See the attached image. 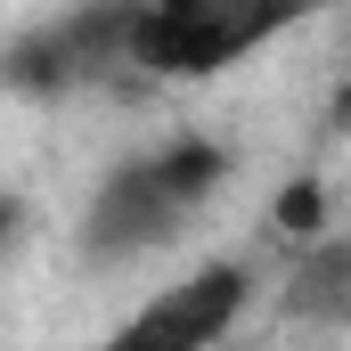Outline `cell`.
Here are the masks:
<instances>
[{"mask_svg": "<svg viewBox=\"0 0 351 351\" xmlns=\"http://www.w3.org/2000/svg\"><path fill=\"white\" fill-rule=\"evenodd\" d=\"M311 0H139L131 74L156 82H213L245 58H262L278 33H294Z\"/></svg>", "mask_w": 351, "mask_h": 351, "instance_id": "2", "label": "cell"}, {"mask_svg": "<svg viewBox=\"0 0 351 351\" xmlns=\"http://www.w3.org/2000/svg\"><path fill=\"white\" fill-rule=\"evenodd\" d=\"M294 311H311V319H351V245H319L311 262L294 269Z\"/></svg>", "mask_w": 351, "mask_h": 351, "instance_id": "5", "label": "cell"}, {"mask_svg": "<svg viewBox=\"0 0 351 351\" xmlns=\"http://www.w3.org/2000/svg\"><path fill=\"white\" fill-rule=\"evenodd\" d=\"M343 114H351V106H343Z\"/></svg>", "mask_w": 351, "mask_h": 351, "instance_id": "7", "label": "cell"}, {"mask_svg": "<svg viewBox=\"0 0 351 351\" xmlns=\"http://www.w3.org/2000/svg\"><path fill=\"white\" fill-rule=\"evenodd\" d=\"M16 221H25V213H16V196H0V254L16 245Z\"/></svg>", "mask_w": 351, "mask_h": 351, "instance_id": "6", "label": "cell"}, {"mask_svg": "<svg viewBox=\"0 0 351 351\" xmlns=\"http://www.w3.org/2000/svg\"><path fill=\"white\" fill-rule=\"evenodd\" d=\"M221 180H229V147L221 139H164V147L123 156L82 204V254L90 262H139V254L172 245L221 196Z\"/></svg>", "mask_w": 351, "mask_h": 351, "instance_id": "1", "label": "cell"}, {"mask_svg": "<svg viewBox=\"0 0 351 351\" xmlns=\"http://www.w3.org/2000/svg\"><path fill=\"white\" fill-rule=\"evenodd\" d=\"M131 33H139V0H82L49 25H33L25 41H8L0 74L16 98H66L82 82H106L131 66Z\"/></svg>", "mask_w": 351, "mask_h": 351, "instance_id": "3", "label": "cell"}, {"mask_svg": "<svg viewBox=\"0 0 351 351\" xmlns=\"http://www.w3.org/2000/svg\"><path fill=\"white\" fill-rule=\"evenodd\" d=\"M245 302H254L245 262H196L188 278L156 286L98 351H221L229 327L245 319Z\"/></svg>", "mask_w": 351, "mask_h": 351, "instance_id": "4", "label": "cell"}]
</instances>
